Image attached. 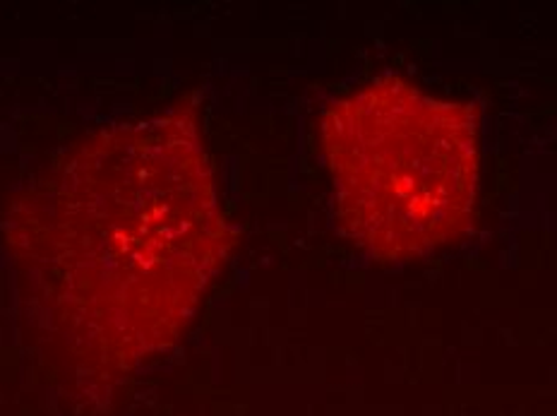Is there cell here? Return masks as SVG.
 <instances>
[{"instance_id":"6da1fadb","label":"cell","mask_w":557,"mask_h":416,"mask_svg":"<svg viewBox=\"0 0 557 416\" xmlns=\"http://www.w3.org/2000/svg\"><path fill=\"white\" fill-rule=\"evenodd\" d=\"M22 302L65 354L125 371L190 326L231 248L190 107L87 135L10 203Z\"/></svg>"},{"instance_id":"7a4b0ae2","label":"cell","mask_w":557,"mask_h":416,"mask_svg":"<svg viewBox=\"0 0 557 416\" xmlns=\"http://www.w3.org/2000/svg\"><path fill=\"white\" fill-rule=\"evenodd\" d=\"M320 149L336 222L366 256L418 260L469 229L481 186L471 103L382 75L324 109Z\"/></svg>"}]
</instances>
